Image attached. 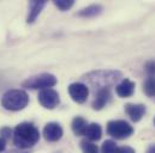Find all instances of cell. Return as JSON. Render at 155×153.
<instances>
[{
    "instance_id": "7",
    "label": "cell",
    "mask_w": 155,
    "mask_h": 153,
    "mask_svg": "<svg viewBox=\"0 0 155 153\" xmlns=\"http://www.w3.org/2000/svg\"><path fill=\"white\" fill-rule=\"evenodd\" d=\"M43 136L49 142H55L63 136V128L57 122H49L43 128Z\"/></svg>"
},
{
    "instance_id": "5",
    "label": "cell",
    "mask_w": 155,
    "mask_h": 153,
    "mask_svg": "<svg viewBox=\"0 0 155 153\" xmlns=\"http://www.w3.org/2000/svg\"><path fill=\"white\" fill-rule=\"evenodd\" d=\"M39 102L46 109H54L60 102L59 93L53 89L41 90V92L39 93Z\"/></svg>"
},
{
    "instance_id": "15",
    "label": "cell",
    "mask_w": 155,
    "mask_h": 153,
    "mask_svg": "<svg viewBox=\"0 0 155 153\" xmlns=\"http://www.w3.org/2000/svg\"><path fill=\"white\" fill-rule=\"evenodd\" d=\"M143 92L148 97H154L155 96V78L154 76H148L147 80L143 84Z\"/></svg>"
},
{
    "instance_id": "10",
    "label": "cell",
    "mask_w": 155,
    "mask_h": 153,
    "mask_svg": "<svg viewBox=\"0 0 155 153\" xmlns=\"http://www.w3.org/2000/svg\"><path fill=\"white\" fill-rule=\"evenodd\" d=\"M125 111L134 122H138L142 120V117L146 114V105L143 104H126L125 105Z\"/></svg>"
},
{
    "instance_id": "11",
    "label": "cell",
    "mask_w": 155,
    "mask_h": 153,
    "mask_svg": "<svg viewBox=\"0 0 155 153\" xmlns=\"http://www.w3.org/2000/svg\"><path fill=\"white\" fill-rule=\"evenodd\" d=\"M84 135L91 142L93 141H97L102 136V129H101V127H100L99 123H90V124H88Z\"/></svg>"
},
{
    "instance_id": "22",
    "label": "cell",
    "mask_w": 155,
    "mask_h": 153,
    "mask_svg": "<svg viewBox=\"0 0 155 153\" xmlns=\"http://www.w3.org/2000/svg\"><path fill=\"white\" fill-rule=\"evenodd\" d=\"M5 147H6V142H5L4 139L0 138V152H2V151L5 150Z\"/></svg>"
},
{
    "instance_id": "13",
    "label": "cell",
    "mask_w": 155,
    "mask_h": 153,
    "mask_svg": "<svg viewBox=\"0 0 155 153\" xmlns=\"http://www.w3.org/2000/svg\"><path fill=\"white\" fill-rule=\"evenodd\" d=\"M87 127H88V123H87V121H85L83 117L77 116V117H75V118L72 120V123H71L72 132H74L76 135H78V136L84 135V133H85V130H87Z\"/></svg>"
},
{
    "instance_id": "3",
    "label": "cell",
    "mask_w": 155,
    "mask_h": 153,
    "mask_svg": "<svg viewBox=\"0 0 155 153\" xmlns=\"http://www.w3.org/2000/svg\"><path fill=\"white\" fill-rule=\"evenodd\" d=\"M107 134L114 139L123 140L134 134V128L124 120H114L107 123Z\"/></svg>"
},
{
    "instance_id": "19",
    "label": "cell",
    "mask_w": 155,
    "mask_h": 153,
    "mask_svg": "<svg viewBox=\"0 0 155 153\" xmlns=\"http://www.w3.org/2000/svg\"><path fill=\"white\" fill-rule=\"evenodd\" d=\"M144 71L149 76H154L155 78V60L148 61L144 65Z\"/></svg>"
},
{
    "instance_id": "4",
    "label": "cell",
    "mask_w": 155,
    "mask_h": 153,
    "mask_svg": "<svg viewBox=\"0 0 155 153\" xmlns=\"http://www.w3.org/2000/svg\"><path fill=\"white\" fill-rule=\"evenodd\" d=\"M58 83L57 78L51 74V73H42L40 76H31L28 80H25L23 83V87L27 89H31V90H46V89H51L53 87L55 84Z\"/></svg>"
},
{
    "instance_id": "1",
    "label": "cell",
    "mask_w": 155,
    "mask_h": 153,
    "mask_svg": "<svg viewBox=\"0 0 155 153\" xmlns=\"http://www.w3.org/2000/svg\"><path fill=\"white\" fill-rule=\"evenodd\" d=\"M40 139L39 129L29 122H23L18 124L13 130V142L19 148H30Z\"/></svg>"
},
{
    "instance_id": "18",
    "label": "cell",
    "mask_w": 155,
    "mask_h": 153,
    "mask_svg": "<svg viewBox=\"0 0 155 153\" xmlns=\"http://www.w3.org/2000/svg\"><path fill=\"white\" fill-rule=\"evenodd\" d=\"M54 5L59 10L66 11V10H69L74 6V0H58V1H54Z\"/></svg>"
},
{
    "instance_id": "23",
    "label": "cell",
    "mask_w": 155,
    "mask_h": 153,
    "mask_svg": "<svg viewBox=\"0 0 155 153\" xmlns=\"http://www.w3.org/2000/svg\"><path fill=\"white\" fill-rule=\"evenodd\" d=\"M147 153H155V145L149 146V148L147 150Z\"/></svg>"
},
{
    "instance_id": "24",
    "label": "cell",
    "mask_w": 155,
    "mask_h": 153,
    "mask_svg": "<svg viewBox=\"0 0 155 153\" xmlns=\"http://www.w3.org/2000/svg\"><path fill=\"white\" fill-rule=\"evenodd\" d=\"M154 124H155V118H154Z\"/></svg>"
},
{
    "instance_id": "9",
    "label": "cell",
    "mask_w": 155,
    "mask_h": 153,
    "mask_svg": "<svg viewBox=\"0 0 155 153\" xmlns=\"http://www.w3.org/2000/svg\"><path fill=\"white\" fill-rule=\"evenodd\" d=\"M110 98H111L110 89H108V87H102V89H100V90L97 91L96 96H95V99H94L93 104H91L93 109H95V110H101V109L108 103Z\"/></svg>"
},
{
    "instance_id": "21",
    "label": "cell",
    "mask_w": 155,
    "mask_h": 153,
    "mask_svg": "<svg viewBox=\"0 0 155 153\" xmlns=\"http://www.w3.org/2000/svg\"><path fill=\"white\" fill-rule=\"evenodd\" d=\"M117 153H136V152L130 146H123V147H118V152Z\"/></svg>"
},
{
    "instance_id": "20",
    "label": "cell",
    "mask_w": 155,
    "mask_h": 153,
    "mask_svg": "<svg viewBox=\"0 0 155 153\" xmlns=\"http://www.w3.org/2000/svg\"><path fill=\"white\" fill-rule=\"evenodd\" d=\"M11 133H12V130L8 127H4V128L0 129V138L4 139V140H7V139H10Z\"/></svg>"
},
{
    "instance_id": "8",
    "label": "cell",
    "mask_w": 155,
    "mask_h": 153,
    "mask_svg": "<svg viewBox=\"0 0 155 153\" xmlns=\"http://www.w3.org/2000/svg\"><path fill=\"white\" fill-rule=\"evenodd\" d=\"M116 92L117 95L121 98H127L131 97L135 92V83L131 81L130 79L125 78L123 79L118 85L116 86Z\"/></svg>"
},
{
    "instance_id": "12",
    "label": "cell",
    "mask_w": 155,
    "mask_h": 153,
    "mask_svg": "<svg viewBox=\"0 0 155 153\" xmlns=\"http://www.w3.org/2000/svg\"><path fill=\"white\" fill-rule=\"evenodd\" d=\"M46 1H30L29 2V14H28V23L35 22V19L39 17L40 12L45 7Z\"/></svg>"
},
{
    "instance_id": "2",
    "label": "cell",
    "mask_w": 155,
    "mask_h": 153,
    "mask_svg": "<svg viewBox=\"0 0 155 153\" xmlns=\"http://www.w3.org/2000/svg\"><path fill=\"white\" fill-rule=\"evenodd\" d=\"M29 103V97L23 90H10L4 93L1 104L6 110L18 111L24 109Z\"/></svg>"
},
{
    "instance_id": "6",
    "label": "cell",
    "mask_w": 155,
    "mask_h": 153,
    "mask_svg": "<svg viewBox=\"0 0 155 153\" xmlns=\"http://www.w3.org/2000/svg\"><path fill=\"white\" fill-rule=\"evenodd\" d=\"M69 95L76 103H84L89 96V89L82 83H72L69 86Z\"/></svg>"
},
{
    "instance_id": "17",
    "label": "cell",
    "mask_w": 155,
    "mask_h": 153,
    "mask_svg": "<svg viewBox=\"0 0 155 153\" xmlns=\"http://www.w3.org/2000/svg\"><path fill=\"white\" fill-rule=\"evenodd\" d=\"M118 146L113 140H106L101 146V153H117Z\"/></svg>"
},
{
    "instance_id": "16",
    "label": "cell",
    "mask_w": 155,
    "mask_h": 153,
    "mask_svg": "<svg viewBox=\"0 0 155 153\" xmlns=\"http://www.w3.org/2000/svg\"><path fill=\"white\" fill-rule=\"evenodd\" d=\"M81 148H82L83 153H99V147L89 140H82Z\"/></svg>"
},
{
    "instance_id": "14",
    "label": "cell",
    "mask_w": 155,
    "mask_h": 153,
    "mask_svg": "<svg viewBox=\"0 0 155 153\" xmlns=\"http://www.w3.org/2000/svg\"><path fill=\"white\" fill-rule=\"evenodd\" d=\"M102 11V6L100 5H90L83 10H81L77 14L79 17H95L97 14H100Z\"/></svg>"
}]
</instances>
